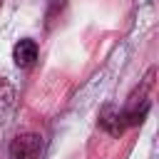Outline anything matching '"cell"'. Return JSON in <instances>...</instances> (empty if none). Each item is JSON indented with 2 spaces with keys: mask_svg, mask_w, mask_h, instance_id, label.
<instances>
[{
  "mask_svg": "<svg viewBox=\"0 0 159 159\" xmlns=\"http://www.w3.org/2000/svg\"><path fill=\"white\" fill-rule=\"evenodd\" d=\"M10 159H40L42 154V137L35 132H22L17 137H12L10 147H7Z\"/></svg>",
  "mask_w": 159,
  "mask_h": 159,
  "instance_id": "cell-1",
  "label": "cell"
},
{
  "mask_svg": "<svg viewBox=\"0 0 159 159\" xmlns=\"http://www.w3.org/2000/svg\"><path fill=\"white\" fill-rule=\"evenodd\" d=\"M99 127H102L107 134L119 137V134L124 132L127 122H124V114H122L114 104H104V107L99 109Z\"/></svg>",
  "mask_w": 159,
  "mask_h": 159,
  "instance_id": "cell-2",
  "label": "cell"
},
{
  "mask_svg": "<svg viewBox=\"0 0 159 159\" xmlns=\"http://www.w3.org/2000/svg\"><path fill=\"white\" fill-rule=\"evenodd\" d=\"M12 60H15V65H17V67H22V70L32 67V65H35V60H37V42H35V40H30V37L17 40V42H15V47H12Z\"/></svg>",
  "mask_w": 159,
  "mask_h": 159,
  "instance_id": "cell-3",
  "label": "cell"
},
{
  "mask_svg": "<svg viewBox=\"0 0 159 159\" xmlns=\"http://www.w3.org/2000/svg\"><path fill=\"white\" fill-rule=\"evenodd\" d=\"M12 102H15V87L5 77H0V107L2 109L5 107H12Z\"/></svg>",
  "mask_w": 159,
  "mask_h": 159,
  "instance_id": "cell-4",
  "label": "cell"
},
{
  "mask_svg": "<svg viewBox=\"0 0 159 159\" xmlns=\"http://www.w3.org/2000/svg\"><path fill=\"white\" fill-rule=\"evenodd\" d=\"M62 10H65V0H52V2H50V7H47V12H45V20H47L45 25H47V27H52V22L60 17V12H62Z\"/></svg>",
  "mask_w": 159,
  "mask_h": 159,
  "instance_id": "cell-5",
  "label": "cell"
},
{
  "mask_svg": "<svg viewBox=\"0 0 159 159\" xmlns=\"http://www.w3.org/2000/svg\"><path fill=\"white\" fill-rule=\"evenodd\" d=\"M0 5H2V0H0Z\"/></svg>",
  "mask_w": 159,
  "mask_h": 159,
  "instance_id": "cell-6",
  "label": "cell"
}]
</instances>
